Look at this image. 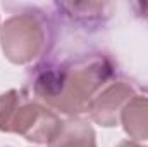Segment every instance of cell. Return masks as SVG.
<instances>
[{"label": "cell", "mask_w": 148, "mask_h": 147, "mask_svg": "<svg viewBox=\"0 0 148 147\" xmlns=\"http://www.w3.org/2000/svg\"><path fill=\"white\" fill-rule=\"evenodd\" d=\"M107 76V66L102 62L81 66L69 71H50L36 81V94L50 106L62 112H83L88 107L90 95Z\"/></svg>", "instance_id": "obj_1"}, {"label": "cell", "mask_w": 148, "mask_h": 147, "mask_svg": "<svg viewBox=\"0 0 148 147\" xmlns=\"http://www.w3.org/2000/svg\"><path fill=\"white\" fill-rule=\"evenodd\" d=\"M62 123L55 114L26 101L19 92L0 95V130L16 132L28 137V140H52Z\"/></svg>", "instance_id": "obj_2"}, {"label": "cell", "mask_w": 148, "mask_h": 147, "mask_svg": "<svg viewBox=\"0 0 148 147\" xmlns=\"http://www.w3.org/2000/svg\"><path fill=\"white\" fill-rule=\"evenodd\" d=\"M43 43V30L29 16H16L3 26L2 47L12 62L24 64L36 57Z\"/></svg>", "instance_id": "obj_3"}, {"label": "cell", "mask_w": 148, "mask_h": 147, "mask_svg": "<svg viewBox=\"0 0 148 147\" xmlns=\"http://www.w3.org/2000/svg\"><path fill=\"white\" fill-rule=\"evenodd\" d=\"M129 95H131V88H127L126 85H114L107 88L90 106L93 119L103 126H114L117 123V112Z\"/></svg>", "instance_id": "obj_4"}, {"label": "cell", "mask_w": 148, "mask_h": 147, "mask_svg": "<svg viewBox=\"0 0 148 147\" xmlns=\"http://www.w3.org/2000/svg\"><path fill=\"white\" fill-rule=\"evenodd\" d=\"M50 147H95V133L86 121L71 119L59 126Z\"/></svg>", "instance_id": "obj_5"}, {"label": "cell", "mask_w": 148, "mask_h": 147, "mask_svg": "<svg viewBox=\"0 0 148 147\" xmlns=\"http://www.w3.org/2000/svg\"><path fill=\"white\" fill-rule=\"evenodd\" d=\"M124 128L134 139H148V99L136 97L122 109Z\"/></svg>", "instance_id": "obj_6"}, {"label": "cell", "mask_w": 148, "mask_h": 147, "mask_svg": "<svg viewBox=\"0 0 148 147\" xmlns=\"http://www.w3.org/2000/svg\"><path fill=\"white\" fill-rule=\"evenodd\" d=\"M119 147H141V146H138L134 142H122V144H119Z\"/></svg>", "instance_id": "obj_7"}]
</instances>
